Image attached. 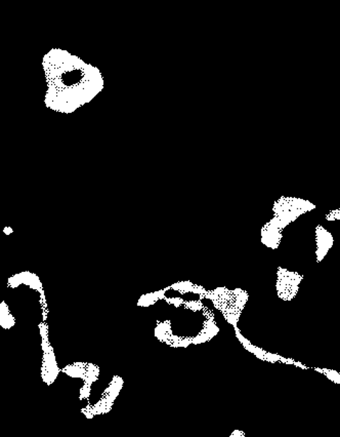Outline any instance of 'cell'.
Here are the masks:
<instances>
[{"instance_id": "cell-3", "label": "cell", "mask_w": 340, "mask_h": 437, "mask_svg": "<svg viewBox=\"0 0 340 437\" xmlns=\"http://www.w3.org/2000/svg\"><path fill=\"white\" fill-rule=\"evenodd\" d=\"M328 220H340V210L332 211L327 217Z\"/></svg>"}, {"instance_id": "cell-1", "label": "cell", "mask_w": 340, "mask_h": 437, "mask_svg": "<svg viewBox=\"0 0 340 437\" xmlns=\"http://www.w3.org/2000/svg\"><path fill=\"white\" fill-rule=\"evenodd\" d=\"M313 209H315V206L309 201L297 199H283L275 204V217L271 222L282 230L300 215Z\"/></svg>"}, {"instance_id": "cell-2", "label": "cell", "mask_w": 340, "mask_h": 437, "mask_svg": "<svg viewBox=\"0 0 340 437\" xmlns=\"http://www.w3.org/2000/svg\"><path fill=\"white\" fill-rule=\"evenodd\" d=\"M333 244V238L331 234L325 230L324 228L319 226L316 228V246H318V261L323 259L328 250L331 248Z\"/></svg>"}]
</instances>
